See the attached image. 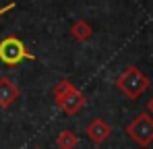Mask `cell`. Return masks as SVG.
Masks as SVG:
<instances>
[{
	"label": "cell",
	"instance_id": "cell-4",
	"mask_svg": "<svg viewBox=\"0 0 153 149\" xmlns=\"http://www.w3.org/2000/svg\"><path fill=\"white\" fill-rule=\"evenodd\" d=\"M126 135L139 147H149L153 143V116L147 112L137 114L134 120L126 126Z\"/></svg>",
	"mask_w": 153,
	"mask_h": 149
},
{
	"label": "cell",
	"instance_id": "cell-8",
	"mask_svg": "<svg viewBox=\"0 0 153 149\" xmlns=\"http://www.w3.org/2000/svg\"><path fill=\"white\" fill-rule=\"evenodd\" d=\"M56 145H58V149H76V145H79V137H76L75 130L64 128V130L58 133V137H56Z\"/></svg>",
	"mask_w": 153,
	"mask_h": 149
},
{
	"label": "cell",
	"instance_id": "cell-3",
	"mask_svg": "<svg viewBox=\"0 0 153 149\" xmlns=\"http://www.w3.org/2000/svg\"><path fill=\"white\" fill-rule=\"evenodd\" d=\"M0 60L8 66L15 69L19 66L23 60H35V56L27 50V46L17 37V35H6L0 42Z\"/></svg>",
	"mask_w": 153,
	"mask_h": 149
},
{
	"label": "cell",
	"instance_id": "cell-2",
	"mask_svg": "<svg viewBox=\"0 0 153 149\" xmlns=\"http://www.w3.org/2000/svg\"><path fill=\"white\" fill-rule=\"evenodd\" d=\"M116 87H118L128 99H137L147 91V87H149V77L143 73L139 66H128L126 71L116 79Z\"/></svg>",
	"mask_w": 153,
	"mask_h": 149
},
{
	"label": "cell",
	"instance_id": "cell-6",
	"mask_svg": "<svg viewBox=\"0 0 153 149\" xmlns=\"http://www.w3.org/2000/svg\"><path fill=\"white\" fill-rule=\"evenodd\" d=\"M87 137L93 141V143H97V145H102L103 141H108L110 139V135H112V126L102 120V118H93L91 122L87 124Z\"/></svg>",
	"mask_w": 153,
	"mask_h": 149
},
{
	"label": "cell",
	"instance_id": "cell-9",
	"mask_svg": "<svg viewBox=\"0 0 153 149\" xmlns=\"http://www.w3.org/2000/svg\"><path fill=\"white\" fill-rule=\"evenodd\" d=\"M15 6H17V4H15V2H8V4H6V6H2V8H0V17H4V15H6V13H8V10H13V8H15Z\"/></svg>",
	"mask_w": 153,
	"mask_h": 149
},
{
	"label": "cell",
	"instance_id": "cell-11",
	"mask_svg": "<svg viewBox=\"0 0 153 149\" xmlns=\"http://www.w3.org/2000/svg\"><path fill=\"white\" fill-rule=\"evenodd\" d=\"M33 149H42V147H33Z\"/></svg>",
	"mask_w": 153,
	"mask_h": 149
},
{
	"label": "cell",
	"instance_id": "cell-10",
	"mask_svg": "<svg viewBox=\"0 0 153 149\" xmlns=\"http://www.w3.org/2000/svg\"><path fill=\"white\" fill-rule=\"evenodd\" d=\"M147 108H149V112H151V114H153V99H151V101H149V104H147Z\"/></svg>",
	"mask_w": 153,
	"mask_h": 149
},
{
	"label": "cell",
	"instance_id": "cell-5",
	"mask_svg": "<svg viewBox=\"0 0 153 149\" xmlns=\"http://www.w3.org/2000/svg\"><path fill=\"white\" fill-rule=\"evenodd\" d=\"M19 98H21L19 85H17L10 77H0V108H2V110L10 108Z\"/></svg>",
	"mask_w": 153,
	"mask_h": 149
},
{
	"label": "cell",
	"instance_id": "cell-7",
	"mask_svg": "<svg viewBox=\"0 0 153 149\" xmlns=\"http://www.w3.org/2000/svg\"><path fill=\"white\" fill-rule=\"evenodd\" d=\"M71 35L75 37L76 42H87L91 35H93V27L87 23L85 19H79L71 25Z\"/></svg>",
	"mask_w": 153,
	"mask_h": 149
},
{
	"label": "cell",
	"instance_id": "cell-1",
	"mask_svg": "<svg viewBox=\"0 0 153 149\" xmlns=\"http://www.w3.org/2000/svg\"><path fill=\"white\" fill-rule=\"evenodd\" d=\"M52 95H54V104L66 116H75L76 112H81L87 106L85 93L79 87H75V83H71L68 79H60L52 87Z\"/></svg>",
	"mask_w": 153,
	"mask_h": 149
}]
</instances>
